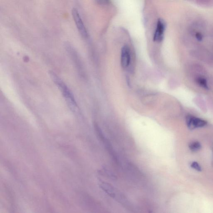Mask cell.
<instances>
[{"label": "cell", "instance_id": "obj_1", "mask_svg": "<svg viewBox=\"0 0 213 213\" xmlns=\"http://www.w3.org/2000/svg\"><path fill=\"white\" fill-rule=\"evenodd\" d=\"M49 75L54 83L60 90L70 108L73 110H76L77 105L74 96L67 85L54 72H49Z\"/></svg>", "mask_w": 213, "mask_h": 213}, {"label": "cell", "instance_id": "obj_2", "mask_svg": "<svg viewBox=\"0 0 213 213\" xmlns=\"http://www.w3.org/2000/svg\"><path fill=\"white\" fill-rule=\"evenodd\" d=\"M72 14L76 26L80 34L83 37H87L88 36V34H87V29L81 18L78 10L76 8H73L72 10Z\"/></svg>", "mask_w": 213, "mask_h": 213}, {"label": "cell", "instance_id": "obj_3", "mask_svg": "<svg viewBox=\"0 0 213 213\" xmlns=\"http://www.w3.org/2000/svg\"><path fill=\"white\" fill-rule=\"evenodd\" d=\"M186 123L187 127L190 130H192L206 126L207 122L205 120L200 118L189 115L186 117Z\"/></svg>", "mask_w": 213, "mask_h": 213}, {"label": "cell", "instance_id": "obj_4", "mask_svg": "<svg viewBox=\"0 0 213 213\" xmlns=\"http://www.w3.org/2000/svg\"><path fill=\"white\" fill-rule=\"evenodd\" d=\"M130 49L127 46H124L121 50V63L123 68H127L130 65Z\"/></svg>", "mask_w": 213, "mask_h": 213}, {"label": "cell", "instance_id": "obj_5", "mask_svg": "<svg viewBox=\"0 0 213 213\" xmlns=\"http://www.w3.org/2000/svg\"><path fill=\"white\" fill-rule=\"evenodd\" d=\"M100 187L108 196L115 199L118 191L112 185L106 182H101L100 184Z\"/></svg>", "mask_w": 213, "mask_h": 213}, {"label": "cell", "instance_id": "obj_6", "mask_svg": "<svg viewBox=\"0 0 213 213\" xmlns=\"http://www.w3.org/2000/svg\"><path fill=\"white\" fill-rule=\"evenodd\" d=\"M165 25L164 21L162 19H159L157 23L156 30L154 33V41L160 42L162 40L163 38Z\"/></svg>", "mask_w": 213, "mask_h": 213}, {"label": "cell", "instance_id": "obj_7", "mask_svg": "<svg viewBox=\"0 0 213 213\" xmlns=\"http://www.w3.org/2000/svg\"><path fill=\"white\" fill-rule=\"evenodd\" d=\"M189 148L192 152H196L201 149V144L197 141L193 142L190 143L189 146Z\"/></svg>", "mask_w": 213, "mask_h": 213}, {"label": "cell", "instance_id": "obj_8", "mask_svg": "<svg viewBox=\"0 0 213 213\" xmlns=\"http://www.w3.org/2000/svg\"><path fill=\"white\" fill-rule=\"evenodd\" d=\"M196 82L199 85H200L203 88H205V89H208L209 87L208 86L207 81L205 78L200 77V78H198L196 80Z\"/></svg>", "mask_w": 213, "mask_h": 213}, {"label": "cell", "instance_id": "obj_9", "mask_svg": "<svg viewBox=\"0 0 213 213\" xmlns=\"http://www.w3.org/2000/svg\"><path fill=\"white\" fill-rule=\"evenodd\" d=\"M103 171L105 174H106V175L107 176V177H109V178L113 180H116L117 179V176L114 174V173H113L112 172H111V171L110 170L105 168L103 169Z\"/></svg>", "mask_w": 213, "mask_h": 213}, {"label": "cell", "instance_id": "obj_10", "mask_svg": "<svg viewBox=\"0 0 213 213\" xmlns=\"http://www.w3.org/2000/svg\"><path fill=\"white\" fill-rule=\"evenodd\" d=\"M191 168L194 169L200 172L201 171V168L200 165L197 162H194L191 164Z\"/></svg>", "mask_w": 213, "mask_h": 213}, {"label": "cell", "instance_id": "obj_11", "mask_svg": "<svg viewBox=\"0 0 213 213\" xmlns=\"http://www.w3.org/2000/svg\"><path fill=\"white\" fill-rule=\"evenodd\" d=\"M195 37H196V39H197L199 41H201L203 39V35L202 34H201V33L199 32H197L195 34Z\"/></svg>", "mask_w": 213, "mask_h": 213}, {"label": "cell", "instance_id": "obj_12", "mask_svg": "<svg viewBox=\"0 0 213 213\" xmlns=\"http://www.w3.org/2000/svg\"><path fill=\"white\" fill-rule=\"evenodd\" d=\"M97 3L101 5H106L109 3L110 0H96Z\"/></svg>", "mask_w": 213, "mask_h": 213}]
</instances>
